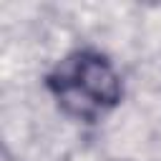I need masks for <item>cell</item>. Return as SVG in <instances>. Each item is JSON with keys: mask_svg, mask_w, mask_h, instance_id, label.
<instances>
[{"mask_svg": "<svg viewBox=\"0 0 161 161\" xmlns=\"http://www.w3.org/2000/svg\"><path fill=\"white\" fill-rule=\"evenodd\" d=\"M45 86L58 108L86 123H96L108 116L123 96V83L116 65L93 48H78L68 53L48 73Z\"/></svg>", "mask_w": 161, "mask_h": 161, "instance_id": "cell-1", "label": "cell"}, {"mask_svg": "<svg viewBox=\"0 0 161 161\" xmlns=\"http://www.w3.org/2000/svg\"><path fill=\"white\" fill-rule=\"evenodd\" d=\"M5 161H15V158H13V156H10V153H5Z\"/></svg>", "mask_w": 161, "mask_h": 161, "instance_id": "cell-2", "label": "cell"}]
</instances>
